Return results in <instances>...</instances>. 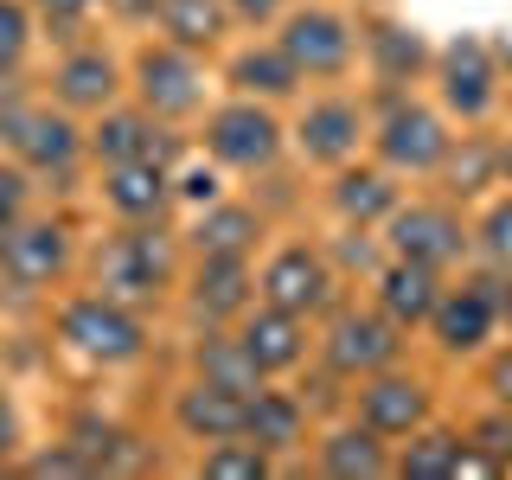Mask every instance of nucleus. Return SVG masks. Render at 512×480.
Returning <instances> with one entry per match:
<instances>
[{"mask_svg":"<svg viewBox=\"0 0 512 480\" xmlns=\"http://www.w3.org/2000/svg\"><path fill=\"white\" fill-rule=\"evenodd\" d=\"M218 90H237V96H256V103H276V109H295L308 77L295 71V58L282 52L276 32H250V39H231L218 52Z\"/></svg>","mask_w":512,"mask_h":480,"instance_id":"obj_18","label":"nucleus"},{"mask_svg":"<svg viewBox=\"0 0 512 480\" xmlns=\"http://www.w3.org/2000/svg\"><path fill=\"white\" fill-rule=\"evenodd\" d=\"M128 96L148 103L160 122L192 128L218 96V71H212V58H199V52H186V45L148 32V39L128 52Z\"/></svg>","mask_w":512,"mask_h":480,"instance_id":"obj_9","label":"nucleus"},{"mask_svg":"<svg viewBox=\"0 0 512 480\" xmlns=\"http://www.w3.org/2000/svg\"><path fill=\"white\" fill-rule=\"evenodd\" d=\"M180 237H186V256H263L276 231H269V212L250 192H218V199L186 212Z\"/></svg>","mask_w":512,"mask_h":480,"instance_id":"obj_20","label":"nucleus"},{"mask_svg":"<svg viewBox=\"0 0 512 480\" xmlns=\"http://www.w3.org/2000/svg\"><path fill=\"white\" fill-rule=\"evenodd\" d=\"M192 154L212 160L231 180H269V173L295 154L288 148V109L237 96V90H218L212 109L192 122Z\"/></svg>","mask_w":512,"mask_h":480,"instance_id":"obj_3","label":"nucleus"},{"mask_svg":"<svg viewBox=\"0 0 512 480\" xmlns=\"http://www.w3.org/2000/svg\"><path fill=\"white\" fill-rule=\"evenodd\" d=\"M192 154V128L160 122L148 103L122 96L103 116H90V167H116V160H160V167H180Z\"/></svg>","mask_w":512,"mask_h":480,"instance_id":"obj_14","label":"nucleus"},{"mask_svg":"<svg viewBox=\"0 0 512 480\" xmlns=\"http://www.w3.org/2000/svg\"><path fill=\"white\" fill-rule=\"evenodd\" d=\"M436 192H448V199H461L474 212L480 199H493L500 192V135H493V122L480 128H455V141H448V160L436 167V180H429Z\"/></svg>","mask_w":512,"mask_h":480,"instance_id":"obj_27","label":"nucleus"},{"mask_svg":"<svg viewBox=\"0 0 512 480\" xmlns=\"http://www.w3.org/2000/svg\"><path fill=\"white\" fill-rule=\"evenodd\" d=\"M468 461H474V448H468V429L461 423H423V429H410L404 442H397V461H391V480H461L468 474Z\"/></svg>","mask_w":512,"mask_h":480,"instance_id":"obj_29","label":"nucleus"},{"mask_svg":"<svg viewBox=\"0 0 512 480\" xmlns=\"http://www.w3.org/2000/svg\"><path fill=\"white\" fill-rule=\"evenodd\" d=\"M474 397L480 404H506L512 410V340H493L474 359Z\"/></svg>","mask_w":512,"mask_h":480,"instance_id":"obj_39","label":"nucleus"},{"mask_svg":"<svg viewBox=\"0 0 512 480\" xmlns=\"http://www.w3.org/2000/svg\"><path fill=\"white\" fill-rule=\"evenodd\" d=\"M39 39H45V26L32 13V0H0V77H26Z\"/></svg>","mask_w":512,"mask_h":480,"instance_id":"obj_34","label":"nucleus"},{"mask_svg":"<svg viewBox=\"0 0 512 480\" xmlns=\"http://www.w3.org/2000/svg\"><path fill=\"white\" fill-rule=\"evenodd\" d=\"M7 154L20 160L39 186H64V180H77V173H90V122L71 116V109H58L52 96H39V109L26 116L20 141H13Z\"/></svg>","mask_w":512,"mask_h":480,"instance_id":"obj_17","label":"nucleus"},{"mask_svg":"<svg viewBox=\"0 0 512 480\" xmlns=\"http://www.w3.org/2000/svg\"><path fill=\"white\" fill-rule=\"evenodd\" d=\"M186 372H199V378H218V384H231V391H263V372H256V359L244 352V340H237L231 327H192V340H186Z\"/></svg>","mask_w":512,"mask_h":480,"instance_id":"obj_31","label":"nucleus"},{"mask_svg":"<svg viewBox=\"0 0 512 480\" xmlns=\"http://www.w3.org/2000/svg\"><path fill=\"white\" fill-rule=\"evenodd\" d=\"M154 32L160 39H173V45H186V52H199V58H218L224 45H231V7L224 0H154Z\"/></svg>","mask_w":512,"mask_h":480,"instance_id":"obj_30","label":"nucleus"},{"mask_svg":"<svg viewBox=\"0 0 512 480\" xmlns=\"http://www.w3.org/2000/svg\"><path fill=\"white\" fill-rule=\"evenodd\" d=\"M84 269V237L77 224L52 212V205H32V212L0 237V295H64Z\"/></svg>","mask_w":512,"mask_h":480,"instance_id":"obj_5","label":"nucleus"},{"mask_svg":"<svg viewBox=\"0 0 512 480\" xmlns=\"http://www.w3.org/2000/svg\"><path fill=\"white\" fill-rule=\"evenodd\" d=\"M244 436H250V442H263V448H269L276 461H288V455H308V442H314L308 391H288L282 378H269L263 391H250Z\"/></svg>","mask_w":512,"mask_h":480,"instance_id":"obj_28","label":"nucleus"},{"mask_svg":"<svg viewBox=\"0 0 512 480\" xmlns=\"http://www.w3.org/2000/svg\"><path fill=\"white\" fill-rule=\"evenodd\" d=\"M429 96L448 109L455 128H480L500 116L506 103V58L493 52L487 39L461 32V39L436 45V71H429Z\"/></svg>","mask_w":512,"mask_h":480,"instance_id":"obj_13","label":"nucleus"},{"mask_svg":"<svg viewBox=\"0 0 512 480\" xmlns=\"http://www.w3.org/2000/svg\"><path fill=\"white\" fill-rule=\"evenodd\" d=\"M384 250L410 256V263H429L442 276H461L474 263V212L461 199H448L436 186H410L397 199V212L378 224Z\"/></svg>","mask_w":512,"mask_h":480,"instance_id":"obj_6","label":"nucleus"},{"mask_svg":"<svg viewBox=\"0 0 512 480\" xmlns=\"http://www.w3.org/2000/svg\"><path fill=\"white\" fill-rule=\"evenodd\" d=\"M500 116H506V122H512V77H506V103H500Z\"/></svg>","mask_w":512,"mask_h":480,"instance_id":"obj_44","label":"nucleus"},{"mask_svg":"<svg viewBox=\"0 0 512 480\" xmlns=\"http://www.w3.org/2000/svg\"><path fill=\"white\" fill-rule=\"evenodd\" d=\"M359 32H365L359 64H365V77H372L365 90H423L429 84V71H436V45H429L416 26L378 13V20H365Z\"/></svg>","mask_w":512,"mask_h":480,"instance_id":"obj_25","label":"nucleus"},{"mask_svg":"<svg viewBox=\"0 0 512 480\" xmlns=\"http://www.w3.org/2000/svg\"><path fill=\"white\" fill-rule=\"evenodd\" d=\"M500 186H512V135H500Z\"/></svg>","mask_w":512,"mask_h":480,"instance_id":"obj_43","label":"nucleus"},{"mask_svg":"<svg viewBox=\"0 0 512 480\" xmlns=\"http://www.w3.org/2000/svg\"><path fill=\"white\" fill-rule=\"evenodd\" d=\"M404 192H410V180H397L384 160L359 154V160H346V167H333V173H327V186H320V205H327V218H333V224H359V231H378V224L397 212V199H404Z\"/></svg>","mask_w":512,"mask_h":480,"instance_id":"obj_24","label":"nucleus"},{"mask_svg":"<svg viewBox=\"0 0 512 480\" xmlns=\"http://www.w3.org/2000/svg\"><path fill=\"white\" fill-rule=\"evenodd\" d=\"M13 474H26V480H90L96 468H90V455L71 436H58V442H32Z\"/></svg>","mask_w":512,"mask_h":480,"instance_id":"obj_36","label":"nucleus"},{"mask_svg":"<svg viewBox=\"0 0 512 480\" xmlns=\"http://www.w3.org/2000/svg\"><path fill=\"white\" fill-rule=\"evenodd\" d=\"M269 32L295 58V71L308 77V90L314 84H352V71H359L365 32L352 20V7H340V0H295Z\"/></svg>","mask_w":512,"mask_h":480,"instance_id":"obj_11","label":"nucleus"},{"mask_svg":"<svg viewBox=\"0 0 512 480\" xmlns=\"http://www.w3.org/2000/svg\"><path fill=\"white\" fill-rule=\"evenodd\" d=\"M90 199L109 224H154L180 212V167L160 160H116V167H90Z\"/></svg>","mask_w":512,"mask_h":480,"instance_id":"obj_16","label":"nucleus"},{"mask_svg":"<svg viewBox=\"0 0 512 480\" xmlns=\"http://www.w3.org/2000/svg\"><path fill=\"white\" fill-rule=\"evenodd\" d=\"M256 295L288 308V314H301V320H320L346 295V269L333 263L327 237L288 231V237H269V250L256 256Z\"/></svg>","mask_w":512,"mask_h":480,"instance_id":"obj_10","label":"nucleus"},{"mask_svg":"<svg viewBox=\"0 0 512 480\" xmlns=\"http://www.w3.org/2000/svg\"><path fill=\"white\" fill-rule=\"evenodd\" d=\"M391 461H397V442L384 429H372L359 410L320 423L308 442V468L327 480H391Z\"/></svg>","mask_w":512,"mask_h":480,"instance_id":"obj_21","label":"nucleus"},{"mask_svg":"<svg viewBox=\"0 0 512 480\" xmlns=\"http://www.w3.org/2000/svg\"><path fill=\"white\" fill-rule=\"evenodd\" d=\"M32 205H39V180H32L13 154H0V237H7Z\"/></svg>","mask_w":512,"mask_h":480,"instance_id":"obj_38","label":"nucleus"},{"mask_svg":"<svg viewBox=\"0 0 512 480\" xmlns=\"http://www.w3.org/2000/svg\"><path fill=\"white\" fill-rule=\"evenodd\" d=\"M352 410H359L372 429H384L391 442H404L410 429H423V423L442 416V384L429 378L423 365L397 359V365H384V372L352 384Z\"/></svg>","mask_w":512,"mask_h":480,"instance_id":"obj_15","label":"nucleus"},{"mask_svg":"<svg viewBox=\"0 0 512 480\" xmlns=\"http://www.w3.org/2000/svg\"><path fill=\"white\" fill-rule=\"evenodd\" d=\"M448 141H455V122L448 109L423 90H372V160L397 173L410 186H429L436 167L448 160Z\"/></svg>","mask_w":512,"mask_h":480,"instance_id":"obj_4","label":"nucleus"},{"mask_svg":"<svg viewBox=\"0 0 512 480\" xmlns=\"http://www.w3.org/2000/svg\"><path fill=\"white\" fill-rule=\"evenodd\" d=\"M186 237L173 218H154V224H109L103 244L90 250V282L122 295L128 308L141 314H160L180 301V282H186Z\"/></svg>","mask_w":512,"mask_h":480,"instance_id":"obj_1","label":"nucleus"},{"mask_svg":"<svg viewBox=\"0 0 512 480\" xmlns=\"http://www.w3.org/2000/svg\"><path fill=\"white\" fill-rule=\"evenodd\" d=\"M288 148H295L301 167H346L372 148V90L352 84H314L301 90V103L288 109Z\"/></svg>","mask_w":512,"mask_h":480,"instance_id":"obj_7","label":"nucleus"},{"mask_svg":"<svg viewBox=\"0 0 512 480\" xmlns=\"http://www.w3.org/2000/svg\"><path fill=\"white\" fill-rule=\"evenodd\" d=\"M474 263H493L512 276V186L474 205Z\"/></svg>","mask_w":512,"mask_h":480,"instance_id":"obj_35","label":"nucleus"},{"mask_svg":"<svg viewBox=\"0 0 512 480\" xmlns=\"http://www.w3.org/2000/svg\"><path fill=\"white\" fill-rule=\"evenodd\" d=\"M39 96L45 90L32 84V77H0V154L20 141V128H26L32 109H39Z\"/></svg>","mask_w":512,"mask_h":480,"instance_id":"obj_40","label":"nucleus"},{"mask_svg":"<svg viewBox=\"0 0 512 480\" xmlns=\"http://www.w3.org/2000/svg\"><path fill=\"white\" fill-rule=\"evenodd\" d=\"M461 429H468V448H474L468 474H512V410L506 404H480L474 397Z\"/></svg>","mask_w":512,"mask_h":480,"instance_id":"obj_32","label":"nucleus"},{"mask_svg":"<svg viewBox=\"0 0 512 480\" xmlns=\"http://www.w3.org/2000/svg\"><path fill=\"white\" fill-rule=\"evenodd\" d=\"M365 7H391V0H365Z\"/></svg>","mask_w":512,"mask_h":480,"instance_id":"obj_45","label":"nucleus"},{"mask_svg":"<svg viewBox=\"0 0 512 480\" xmlns=\"http://www.w3.org/2000/svg\"><path fill=\"white\" fill-rule=\"evenodd\" d=\"M32 448V429H26V410H20V397H13V384L0 378V474H13L20 468V455Z\"/></svg>","mask_w":512,"mask_h":480,"instance_id":"obj_41","label":"nucleus"},{"mask_svg":"<svg viewBox=\"0 0 512 480\" xmlns=\"http://www.w3.org/2000/svg\"><path fill=\"white\" fill-rule=\"evenodd\" d=\"M314 327L320 320H301V314H288L276 308V301H263L256 295L244 314H237V340H244V352L256 359V372L263 378H295L301 365H314Z\"/></svg>","mask_w":512,"mask_h":480,"instance_id":"obj_23","label":"nucleus"},{"mask_svg":"<svg viewBox=\"0 0 512 480\" xmlns=\"http://www.w3.org/2000/svg\"><path fill=\"white\" fill-rule=\"evenodd\" d=\"M244 416H250V397L231 391V384H218V378L186 372V378L167 391V429H173V442H186V448L244 436Z\"/></svg>","mask_w":512,"mask_h":480,"instance_id":"obj_22","label":"nucleus"},{"mask_svg":"<svg viewBox=\"0 0 512 480\" xmlns=\"http://www.w3.org/2000/svg\"><path fill=\"white\" fill-rule=\"evenodd\" d=\"M39 90L52 96L58 109H71V116H103L109 103H122L128 96V52L122 45H109L103 32H77V39H64L52 64H45Z\"/></svg>","mask_w":512,"mask_h":480,"instance_id":"obj_12","label":"nucleus"},{"mask_svg":"<svg viewBox=\"0 0 512 480\" xmlns=\"http://www.w3.org/2000/svg\"><path fill=\"white\" fill-rule=\"evenodd\" d=\"M154 314L128 308L122 295L109 288H64L52 295V340L58 352H71L84 372H135L141 359L154 352Z\"/></svg>","mask_w":512,"mask_h":480,"instance_id":"obj_2","label":"nucleus"},{"mask_svg":"<svg viewBox=\"0 0 512 480\" xmlns=\"http://www.w3.org/2000/svg\"><path fill=\"white\" fill-rule=\"evenodd\" d=\"M224 7H231L237 32H269V26H276L288 7H295V0H224Z\"/></svg>","mask_w":512,"mask_h":480,"instance_id":"obj_42","label":"nucleus"},{"mask_svg":"<svg viewBox=\"0 0 512 480\" xmlns=\"http://www.w3.org/2000/svg\"><path fill=\"white\" fill-rule=\"evenodd\" d=\"M282 461L269 455L263 442H250V436H224V442H205L199 455H192V474L199 480H263V474H276Z\"/></svg>","mask_w":512,"mask_h":480,"instance_id":"obj_33","label":"nucleus"},{"mask_svg":"<svg viewBox=\"0 0 512 480\" xmlns=\"http://www.w3.org/2000/svg\"><path fill=\"white\" fill-rule=\"evenodd\" d=\"M397 359H410V333L397 327L372 295H365V301L340 295L327 314H320V327H314V365L327 378L359 384V378H372V372H384V365H397Z\"/></svg>","mask_w":512,"mask_h":480,"instance_id":"obj_8","label":"nucleus"},{"mask_svg":"<svg viewBox=\"0 0 512 480\" xmlns=\"http://www.w3.org/2000/svg\"><path fill=\"white\" fill-rule=\"evenodd\" d=\"M250 301H256V256H192L173 308L192 327H237Z\"/></svg>","mask_w":512,"mask_h":480,"instance_id":"obj_19","label":"nucleus"},{"mask_svg":"<svg viewBox=\"0 0 512 480\" xmlns=\"http://www.w3.org/2000/svg\"><path fill=\"white\" fill-rule=\"evenodd\" d=\"M109 0H32V13H39V26H45V39L64 45V39H77V32H96V13H103Z\"/></svg>","mask_w":512,"mask_h":480,"instance_id":"obj_37","label":"nucleus"},{"mask_svg":"<svg viewBox=\"0 0 512 480\" xmlns=\"http://www.w3.org/2000/svg\"><path fill=\"white\" fill-rule=\"evenodd\" d=\"M442 288H448L442 269L410 263V256H384L372 276H365V295H372V301H378V308L391 314L404 333H423V327H429V314H436Z\"/></svg>","mask_w":512,"mask_h":480,"instance_id":"obj_26","label":"nucleus"}]
</instances>
